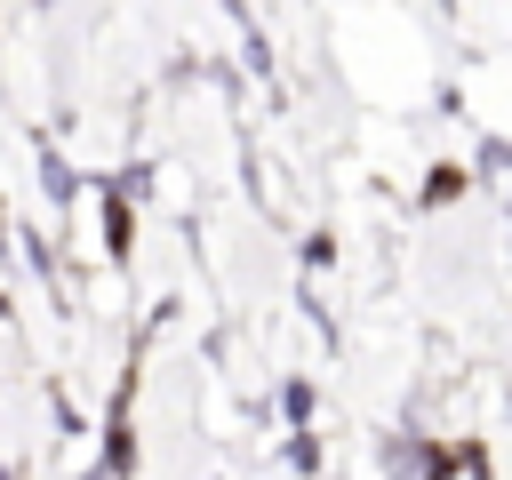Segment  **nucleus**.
Masks as SVG:
<instances>
[{"instance_id": "nucleus-1", "label": "nucleus", "mask_w": 512, "mask_h": 480, "mask_svg": "<svg viewBox=\"0 0 512 480\" xmlns=\"http://www.w3.org/2000/svg\"><path fill=\"white\" fill-rule=\"evenodd\" d=\"M456 192H464V168H440V176L424 184V200H456Z\"/></svg>"}]
</instances>
